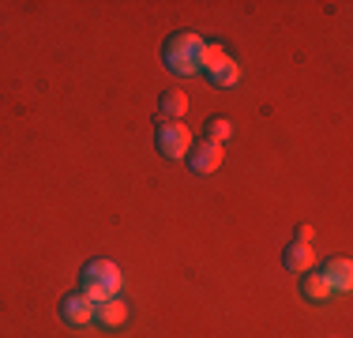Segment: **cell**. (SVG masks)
Returning <instances> with one entry per match:
<instances>
[{"mask_svg":"<svg viewBox=\"0 0 353 338\" xmlns=\"http://www.w3.org/2000/svg\"><path fill=\"white\" fill-rule=\"evenodd\" d=\"M121 286H124V275H121V267H117L113 259H87L83 270H79V293L87 301H94V304L117 297Z\"/></svg>","mask_w":353,"mask_h":338,"instance_id":"1","label":"cell"},{"mask_svg":"<svg viewBox=\"0 0 353 338\" xmlns=\"http://www.w3.org/2000/svg\"><path fill=\"white\" fill-rule=\"evenodd\" d=\"M207 38H199L196 30H176L165 38L162 46V61L173 75H196L199 72V57H203Z\"/></svg>","mask_w":353,"mask_h":338,"instance_id":"2","label":"cell"},{"mask_svg":"<svg viewBox=\"0 0 353 338\" xmlns=\"http://www.w3.org/2000/svg\"><path fill=\"white\" fill-rule=\"evenodd\" d=\"M154 147L162 158H170V162H181V158H188L192 150V128H184V121H162L154 132Z\"/></svg>","mask_w":353,"mask_h":338,"instance_id":"3","label":"cell"},{"mask_svg":"<svg viewBox=\"0 0 353 338\" xmlns=\"http://www.w3.org/2000/svg\"><path fill=\"white\" fill-rule=\"evenodd\" d=\"M188 169L192 173H199V177H207V173H218L225 162V150L218 147V143H207V139H199V143H192V150H188Z\"/></svg>","mask_w":353,"mask_h":338,"instance_id":"4","label":"cell"},{"mask_svg":"<svg viewBox=\"0 0 353 338\" xmlns=\"http://www.w3.org/2000/svg\"><path fill=\"white\" fill-rule=\"evenodd\" d=\"M57 312H61V319L68 327H90V324H94V301H87L79 290L64 293L61 304H57Z\"/></svg>","mask_w":353,"mask_h":338,"instance_id":"5","label":"cell"},{"mask_svg":"<svg viewBox=\"0 0 353 338\" xmlns=\"http://www.w3.org/2000/svg\"><path fill=\"white\" fill-rule=\"evenodd\" d=\"M323 282L331 286V293H346L350 286H353V259L350 256H334V259H327L323 264Z\"/></svg>","mask_w":353,"mask_h":338,"instance_id":"6","label":"cell"},{"mask_svg":"<svg viewBox=\"0 0 353 338\" xmlns=\"http://www.w3.org/2000/svg\"><path fill=\"white\" fill-rule=\"evenodd\" d=\"M312 264H316V248H312V244H305V241H290V244H285L282 267L290 270V275H305V270H312Z\"/></svg>","mask_w":353,"mask_h":338,"instance_id":"7","label":"cell"},{"mask_svg":"<svg viewBox=\"0 0 353 338\" xmlns=\"http://www.w3.org/2000/svg\"><path fill=\"white\" fill-rule=\"evenodd\" d=\"M94 324L105 327V331H117V327L128 324V304H124L121 297H109L102 304H94Z\"/></svg>","mask_w":353,"mask_h":338,"instance_id":"8","label":"cell"},{"mask_svg":"<svg viewBox=\"0 0 353 338\" xmlns=\"http://www.w3.org/2000/svg\"><path fill=\"white\" fill-rule=\"evenodd\" d=\"M301 297L312 301V304H323V301H331L334 293H331V286L323 282L319 270H305V275H301Z\"/></svg>","mask_w":353,"mask_h":338,"instance_id":"9","label":"cell"},{"mask_svg":"<svg viewBox=\"0 0 353 338\" xmlns=\"http://www.w3.org/2000/svg\"><path fill=\"white\" fill-rule=\"evenodd\" d=\"M207 79H211V87L230 90V87H237V83H241V64L233 61V57H225L222 64H214L211 72H207Z\"/></svg>","mask_w":353,"mask_h":338,"instance_id":"10","label":"cell"},{"mask_svg":"<svg viewBox=\"0 0 353 338\" xmlns=\"http://www.w3.org/2000/svg\"><path fill=\"white\" fill-rule=\"evenodd\" d=\"M158 113H162V121H184V113H188V95L165 90L162 101H158Z\"/></svg>","mask_w":353,"mask_h":338,"instance_id":"11","label":"cell"},{"mask_svg":"<svg viewBox=\"0 0 353 338\" xmlns=\"http://www.w3.org/2000/svg\"><path fill=\"white\" fill-rule=\"evenodd\" d=\"M230 135H233V121H230V117H207V124H203V139L207 143H218V147H222Z\"/></svg>","mask_w":353,"mask_h":338,"instance_id":"12","label":"cell"},{"mask_svg":"<svg viewBox=\"0 0 353 338\" xmlns=\"http://www.w3.org/2000/svg\"><path fill=\"white\" fill-rule=\"evenodd\" d=\"M222 61H225V49L218 46V41H207V46H203V57H199V72L207 75L214 64H222Z\"/></svg>","mask_w":353,"mask_h":338,"instance_id":"13","label":"cell"},{"mask_svg":"<svg viewBox=\"0 0 353 338\" xmlns=\"http://www.w3.org/2000/svg\"><path fill=\"white\" fill-rule=\"evenodd\" d=\"M312 226H297V233H293V241H305V244H312Z\"/></svg>","mask_w":353,"mask_h":338,"instance_id":"14","label":"cell"}]
</instances>
